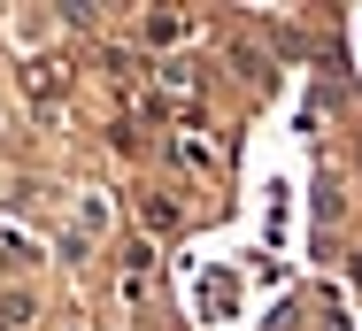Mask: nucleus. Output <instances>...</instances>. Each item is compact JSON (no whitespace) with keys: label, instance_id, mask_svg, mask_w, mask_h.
Instances as JSON below:
<instances>
[{"label":"nucleus","instance_id":"f257e3e1","mask_svg":"<svg viewBox=\"0 0 362 331\" xmlns=\"http://www.w3.org/2000/svg\"><path fill=\"white\" fill-rule=\"evenodd\" d=\"M100 231H108V200H100V193H85V200H77V239H70V247L100 239Z\"/></svg>","mask_w":362,"mask_h":331}]
</instances>
